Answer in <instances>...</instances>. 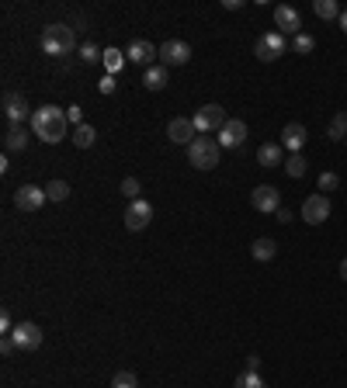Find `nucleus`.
Returning <instances> with one entry per match:
<instances>
[{
	"label": "nucleus",
	"instance_id": "nucleus-1",
	"mask_svg": "<svg viewBox=\"0 0 347 388\" xmlns=\"http://www.w3.org/2000/svg\"><path fill=\"white\" fill-rule=\"evenodd\" d=\"M66 125H70V118H66V111L56 108V104H46V108H38V111L31 115V132H35L42 142H63V139H66Z\"/></svg>",
	"mask_w": 347,
	"mask_h": 388
},
{
	"label": "nucleus",
	"instance_id": "nucleus-2",
	"mask_svg": "<svg viewBox=\"0 0 347 388\" xmlns=\"http://www.w3.org/2000/svg\"><path fill=\"white\" fill-rule=\"evenodd\" d=\"M42 49L46 56H70L77 49V35L70 25H49L42 31Z\"/></svg>",
	"mask_w": 347,
	"mask_h": 388
},
{
	"label": "nucleus",
	"instance_id": "nucleus-3",
	"mask_svg": "<svg viewBox=\"0 0 347 388\" xmlns=\"http://www.w3.org/2000/svg\"><path fill=\"white\" fill-rule=\"evenodd\" d=\"M219 153H222L219 139H195V142L187 146V159H191V167H198V170H215V167H219Z\"/></svg>",
	"mask_w": 347,
	"mask_h": 388
},
{
	"label": "nucleus",
	"instance_id": "nucleus-4",
	"mask_svg": "<svg viewBox=\"0 0 347 388\" xmlns=\"http://www.w3.org/2000/svg\"><path fill=\"white\" fill-rule=\"evenodd\" d=\"M150 222H153V205L143 201V198L129 201V208H125V229H129V233H143Z\"/></svg>",
	"mask_w": 347,
	"mask_h": 388
},
{
	"label": "nucleus",
	"instance_id": "nucleus-5",
	"mask_svg": "<svg viewBox=\"0 0 347 388\" xmlns=\"http://www.w3.org/2000/svg\"><path fill=\"white\" fill-rule=\"evenodd\" d=\"M281 52H285V35H281V31H267V35H261V38L254 42V56H257L261 63H274Z\"/></svg>",
	"mask_w": 347,
	"mask_h": 388
},
{
	"label": "nucleus",
	"instance_id": "nucleus-6",
	"mask_svg": "<svg viewBox=\"0 0 347 388\" xmlns=\"http://www.w3.org/2000/svg\"><path fill=\"white\" fill-rule=\"evenodd\" d=\"M330 219V194H309L302 201V222L309 226H323Z\"/></svg>",
	"mask_w": 347,
	"mask_h": 388
},
{
	"label": "nucleus",
	"instance_id": "nucleus-7",
	"mask_svg": "<svg viewBox=\"0 0 347 388\" xmlns=\"http://www.w3.org/2000/svg\"><path fill=\"white\" fill-rule=\"evenodd\" d=\"M49 201V194H46V187H35V184H21L18 191H14V205L18 211H38V208Z\"/></svg>",
	"mask_w": 347,
	"mask_h": 388
},
{
	"label": "nucleus",
	"instance_id": "nucleus-8",
	"mask_svg": "<svg viewBox=\"0 0 347 388\" xmlns=\"http://www.w3.org/2000/svg\"><path fill=\"white\" fill-rule=\"evenodd\" d=\"M250 205L257 208V211H264V215H271V211L281 208V191L274 184H261V187L250 191Z\"/></svg>",
	"mask_w": 347,
	"mask_h": 388
},
{
	"label": "nucleus",
	"instance_id": "nucleus-9",
	"mask_svg": "<svg viewBox=\"0 0 347 388\" xmlns=\"http://www.w3.org/2000/svg\"><path fill=\"white\" fill-rule=\"evenodd\" d=\"M226 122H229V118H226V111H222L219 104H205V108L195 111V129L198 132H219Z\"/></svg>",
	"mask_w": 347,
	"mask_h": 388
},
{
	"label": "nucleus",
	"instance_id": "nucleus-10",
	"mask_svg": "<svg viewBox=\"0 0 347 388\" xmlns=\"http://www.w3.org/2000/svg\"><path fill=\"white\" fill-rule=\"evenodd\" d=\"M35 111L28 108V101L21 94H14V90H7L4 94V118H7V125H21L25 118H31Z\"/></svg>",
	"mask_w": 347,
	"mask_h": 388
},
{
	"label": "nucleus",
	"instance_id": "nucleus-11",
	"mask_svg": "<svg viewBox=\"0 0 347 388\" xmlns=\"http://www.w3.org/2000/svg\"><path fill=\"white\" fill-rule=\"evenodd\" d=\"M125 59L133 63V66H153L157 59H160V49L153 46V42H146V38H135L133 46H129V52H125Z\"/></svg>",
	"mask_w": 347,
	"mask_h": 388
},
{
	"label": "nucleus",
	"instance_id": "nucleus-12",
	"mask_svg": "<svg viewBox=\"0 0 347 388\" xmlns=\"http://www.w3.org/2000/svg\"><path fill=\"white\" fill-rule=\"evenodd\" d=\"M187 59H191V46L181 38H170L160 46V66H185Z\"/></svg>",
	"mask_w": 347,
	"mask_h": 388
},
{
	"label": "nucleus",
	"instance_id": "nucleus-13",
	"mask_svg": "<svg viewBox=\"0 0 347 388\" xmlns=\"http://www.w3.org/2000/svg\"><path fill=\"white\" fill-rule=\"evenodd\" d=\"M167 139L177 142V146H191V142L198 139L195 118H170V125H167Z\"/></svg>",
	"mask_w": 347,
	"mask_h": 388
},
{
	"label": "nucleus",
	"instance_id": "nucleus-14",
	"mask_svg": "<svg viewBox=\"0 0 347 388\" xmlns=\"http://www.w3.org/2000/svg\"><path fill=\"white\" fill-rule=\"evenodd\" d=\"M11 340H14L18 350H38V347H42V330H38L35 323H18L14 333H11Z\"/></svg>",
	"mask_w": 347,
	"mask_h": 388
},
{
	"label": "nucleus",
	"instance_id": "nucleus-15",
	"mask_svg": "<svg viewBox=\"0 0 347 388\" xmlns=\"http://www.w3.org/2000/svg\"><path fill=\"white\" fill-rule=\"evenodd\" d=\"M274 25H278L281 35H299L302 31V14L295 7H289V4H278L274 7Z\"/></svg>",
	"mask_w": 347,
	"mask_h": 388
},
{
	"label": "nucleus",
	"instance_id": "nucleus-16",
	"mask_svg": "<svg viewBox=\"0 0 347 388\" xmlns=\"http://www.w3.org/2000/svg\"><path fill=\"white\" fill-rule=\"evenodd\" d=\"M243 142H247V125H243L240 118H229V122L219 129V146H222V150H240Z\"/></svg>",
	"mask_w": 347,
	"mask_h": 388
},
{
	"label": "nucleus",
	"instance_id": "nucleus-17",
	"mask_svg": "<svg viewBox=\"0 0 347 388\" xmlns=\"http://www.w3.org/2000/svg\"><path fill=\"white\" fill-rule=\"evenodd\" d=\"M306 139H309V132L302 122H289L285 132H281V142H285V150H292V153H302V146H306Z\"/></svg>",
	"mask_w": 347,
	"mask_h": 388
},
{
	"label": "nucleus",
	"instance_id": "nucleus-18",
	"mask_svg": "<svg viewBox=\"0 0 347 388\" xmlns=\"http://www.w3.org/2000/svg\"><path fill=\"white\" fill-rule=\"evenodd\" d=\"M25 146H28L25 125H7V135H4V153H21Z\"/></svg>",
	"mask_w": 347,
	"mask_h": 388
},
{
	"label": "nucleus",
	"instance_id": "nucleus-19",
	"mask_svg": "<svg viewBox=\"0 0 347 388\" xmlns=\"http://www.w3.org/2000/svg\"><path fill=\"white\" fill-rule=\"evenodd\" d=\"M257 163H261V167H267V170H271V167H278V163H281V146L264 142V146L257 150Z\"/></svg>",
	"mask_w": 347,
	"mask_h": 388
},
{
	"label": "nucleus",
	"instance_id": "nucleus-20",
	"mask_svg": "<svg viewBox=\"0 0 347 388\" xmlns=\"http://www.w3.org/2000/svg\"><path fill=\"white\" fill-rule=\"evenodd\" d=\"M326 139H333V142H347V111H337L333 115V122L326 125Z\"/></svg>",
	"mask_w": 347,
	"mask_h": 388
},
{
	"label": "nucleus",
	"instance_id": "nucleus-21",
	"mask_svg": "<svg viewBox=\"0 0 347 388\" xmlns=\"http://www.w3.org/2000/svg\"><path fill=\"white\" fill-rule=\"evenodd\" d=\"M250 253H254V260H274V253H278V243L274 239H254V246H250Z\"/></svg>",
	"mask_w": 347,
	"mask_h": 388
},
{
	"label": "nucleus",
	"instance_id": "nucleus-22",
	"mask_svg": "<svg viewBox=\"0 0 347 388\" xmlns=\"http://www.w3.org/2000/svg\"><path fill=\"white\" fill-rule=\"evenodd\" d=\"M143 83L150 87V90H163L170 80H167V66H150L146 70V77H143Z\"/></svg>",
	"mask_w": 347,
	"mask_h": 388
},
{
	"label": "nucleus",
	"instance_id": "nucleus-23",
	"mask_svg": "<svg viewBox=\"0 0 347 388\" xmlns=\"http://www.w3.org/2000/svg\"><path fill=\"white\" fill-rule=\"evenodd\" d=\"M313 11H316V18H323V21H333V18L341 21V14H344V11L337 7V0H316Z\"/></svg>",
	"mask_w": 347,
	"mask_h": 388
},
{
	"label": "nucleus",
	"instance_id": "nucleus-24",
	"mask_svg": "<svg viewBox=\"0 0 347 388\" xmlns=\"http://www.w3.org/2000/svg\"><path fill=\"white\" fill-rule=\"evenodd\" d=\"M94 139H98V129H94V125H87V122H83L81 129H73V142H77V150H90V146H94Z\"/></svg>",
	"mask_w": 347,
	"mask_h": 388
},
{
	"label": "nucleus",
	"instance_id": "nucleus-25",
	"mask_svg": "<svg viewBox=\"0 0 347 388\" xmlns=\"http://www.w3.org/2000/svg\"><path fill=\"white\" fill-rule=\"evenodd\" d=\"M101 59H105V70L111 73V77H115V73H118V70H122V66L129 63L122 49H105V56H101Z\"/></svg>",
	"mask_w": 347,
	"mask_h": 388
},
{
	"label": "nucleus",
	"instance_id": "nucleus-26",
	"mask_svg": "<svg viewBox=\"0 0 347 388\" xmlns=\"http://www.w3.org/2000/svg\"><path fill=\"white\" fill-rule=\"evenodd\" d=\"M306 167H309V163H306V156H302V153H292L289 159H285V174L295 177V181H299V177H306Z\"/></svg>",
	"mask_w": 347,
	"mask_h": 388
},
{
	"label": "nucleus",
	"instance_id": "nucleus-27",
	"mask_svg": "<svg viewBox=\"0 0 347 388\" xmlns=\"http://www.w3.org/2000/svg\"><path fill=\"white\" fill-rule=\"evenodd\" d=\"M46 194H49V201L59 205V201H66V198H70V184H66V181H49Z\"/></svg>",
	"mask_w": 347,
	"mask_h": 388
},
{
	"label": "nucleus",
	"instance_id": "nucleus-28",
	"mask_svg": "<svg viewBox=\"0 0 347 388\" xmlns=\"http://www.w3.org/2000/svg\"><path fill=\"white\" fill-rule=\"evenodd\" d=\"M292 49L299 52V56H309V52L316 49V38H313V35H306V31H299V35L292 38Z\"/></svg>",
	"mask_w": 347,
	"mask_h": 388
},
{
	"label": "nucleus",
	"instance_id": "nucleus-29",
	"mask_svg": "<svg viewBox=\"0 0 347 388\" xmlns=\"http://www.w3.org/2000/svg\"><path fill=\"white\" fill-rule=\"evenodd\" d=\"M337 187H341V177H337L333 170H323V174H320V191H323V194H333Z\"/></svg>",
	"mask_w": 347,
	"mask_h": 388
},
{
	"label": "nucleus",
	"instance_id": "nucleus-30",
	"mask_svg": "<svg viewBox=\"0 0 347 388\" xmlns=\"http://www.w3.org/2000/svg\"><path fill=\"white\" fill-rule=\"evenodd\" d=\"M111 388H139V378H135L133 371H118L111 378Z\"/></svg>",
	"mask_w": 347,
	"mask_h": 388
},
{
	"label": "nucleus",
	"instance_id": "nucleus-31",
	"mask_svg": "<svg viewBox=\"0 0 347 388\" xmlns=\"http://www.w3.org/2000/svg\"><path fill=\"white\" fill-rule=\"evenodd\" d=\"M237 388H267L264 378L261 374H250V371H243L240 378H237Z\"/></svg>",
	"mask_w": 347,
	"mask_h": 388
},
{
	"label": "nucleus",
	"instance_id": "nucleus-32",
	"mask_svg": "<svg viewBox=\"0 0 347 388\" xmlns=\"http://www.w3.org/2000/svg\"><path fill=\"white\" fill-rule=\"evenodd\" d=\"M139 191H143V187H139V181H135V177H125V181H122V194H125L129 201H135V198H139Z\"/></svg>",
	"mask_w": 347,
	"mask_h": 388
},
{
	"label": "nucleus",
	"instance_id": "nucleus-33",
	"mask_svg": "<svg viewBox=\"0 0 347 388\" xmlns=\"http://www.w3.org/2000/svg\"><path fill=\"white\" fill-rule=\"evenodd\" d=\"M101 56H105V52L98 49L94 42H87V46H83V49H81V59H83V63H98Z\"/></svg>",
	"mask_w": 347,
	"mask_h": 388
},
{
	"label": "nucleus",
	"instance_id": "nucleus-34",
	"mask_svg": "<svg viewBox=\"0 0 347 388\" xmlns=\"http://www.w3.org/2000/svg\"><path fill=\"white\" fill-rule=\"evenodd\" d=\"M66 118H70V125H73V129H81V125H83V111H81V104L66 108Z\"/></svg>",
	"mask_w": 347,
	"mask_h": 388
},
{
	"label": "nucleus",
	"instance_id": "nucleus-35",
	"mask_svg": "<svg viewBox=\"0 0 347 388\" xmlns=\"http://www.w3.org/2000/svg\"><path fill=\"white\" fill-rule=\"evenodd\" d=\"M115 87H118V83H115V77H111V73H105V77H101V83H98V90H101V94H115Z\"/></svg>",
	"mask_w": 347,
	"mask_h": 388
},
{
	"label": "nucleus",
	"instance_id": "nucleus-36",
	"mask_svg": "<svg viewBox=\"0 0 347 388\" xmlns=\"http://www.w3.org/2000/svg\"><path fill=\"white\" fill-rule=\"evenodd\" d=\"M14 350H18V347H14V340H11V337H4V340H0V354H4V357H11Z\"/></svg>",
	"mask_w": 347,
	"mask_h": 388
},
{
	"label": "nucleus",
	"instance_id": "nucleus-37",
	"mask_svg": "<svg viewBox=\"0 0 347 388\" xmlns=\"http://www.w3.org/2000/svg\"><path fill=\"white\" fill-rule=\"evenodd\" d=\"M0 330H4V337H11V333H14V323H11V315H7V312L0 315Z\"/></svg>",
	"mask_w": 347,
	"mask_h": 388
},
{
	"label": "nucleus",
	"instance_id": "nucleus-38",
	"mask_svg": "<svg viewBox=\"0 0 347 388\" xmlns=\"http://www.w3.org/2000/svg\"><path fill=\"white\" fill-rule=\"evenodd\" d=\"M247 371H250V374H257V371H261V357H257V354H250V357H247Z\"/></svg>",
	"mask_w": 347,
	"mask_h": 388
},
{
	"label": "nucleus",
	"instance_id": "nucleus-39",
	"mask_svg": "<svg viewBox=\"0 0 347 388\" xmlns=\"http://www.w3.org/2000/svg\"><path fill=\"white\" fill-rule=\"evenodd\" d=\"M274 215H278V222H292V211H289V208H278Z\"/></svg>",
	"mask_w": 347,
	"mask_h": 388
},
{
	"label": "nucleus",
	"instance_id": "nucleus-40",
	"mask_svg": "<svg viewBox=\"0 0 347 388\" xmlns=\"http://www.w3.org/2000/svg\"><path fill=\"white\" fill-rule=\"evenodd\" d=\"M222 7H226V11H240V7H243V0H226Z\"/></svg>",
	"mask_w": 347,
	"mask_h": 388
},
{
	"label": "nucleus",
	"instance_id": "nucleus-41",
	"mask_svg": "<svg viewBox=\"0 0 347 388\" xmlns=\"http://www.w3.org/2000/svg\"><path fill=\"white\" fill-rule=\"evenodd\" d=\"M341 278H344V281H347V257L341 260Z\"/></svg>",
	"mask_w": 347,
	"mask_h": 388
},
{
	"label": "nucleus",
	"instance_id": "nucleus-42",
	"mask_svg": "<svg viewBox=\"0 0 347 388\" xmlns=\"http://www.w3.org/2000/svg\"><path fill=\"white\" fill-rule=\"evenodd\" d=\"M341 28H344V35H347V11L341 14Z\"/></svg>",
	"mask_w": 347,
	"mask_h": 388
}]
</instances>
